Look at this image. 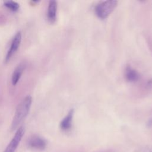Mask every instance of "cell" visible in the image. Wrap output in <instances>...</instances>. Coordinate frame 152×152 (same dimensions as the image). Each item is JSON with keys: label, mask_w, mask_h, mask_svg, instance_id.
Instances as JSON below:
<instances>
[{"label": "cell", "mask_w": 152, "mask_h": 152, "mask_svg": "<svg viewBox=\"0 0 152 152\" xmlns=\"http://www.w3.org/2000/svg\"><path fill=\"white\" fill-rule=\"evenodd\" d=\"M118 4L117 1H102L98 2L94 7L97 17L100 19L106 18L114 10Z\"/></svg>", "instance_id": "cell-2"}, {"label": "cell", "mask_w": 152, "mask_h": 152, "mask_svg": "<svg viewBox=\"0 0 152 152\" xmlns=\"http://www.w3.org/2000/svg\"><path fill=\"white\" fill-rule=\"evenodd\" d=\"M57 2L56 1H50L48 8V18L50 23H53L56 19Z\"/></svg>", "instance_id": "cell-8"}, {"label": "cell", "mask_w": 152, "mask_h": 152, "mask_svg": "<svg viewBox=\"0 0 152 152\" xmlns=\"http://www.w3.org/2000/svg\"><path fill=\"white\" fill-rule=\"evenodd\" d=\"M31 97L27 96L20 102V104H18L12 119L11 125L12 130L15 129L20 124V122L27 115L31 106Z\"/></svg>", "instance_id": "cell-1"}, {"label": "cell", "mask_w": 152, "mask_h": 152, "mask_svg": "<svg viewBox=\"0 0 152 152\" xmlns=\"http://www.w3.org/2000/svg\"><path fill=\"white\" fill-rule=\"evenodd\" d=\"M74 113V109H71L68 112L67 115L61 121L60 123V127L62 130L68 131L71 128Z\"/></svg>", "instance_id": "cell-7"}, {"label": "cell", "mask_w": 152, "mask_h": 152, "mask_svg": "<svg viewBox=\"0 0 152 152\" xmlns=\"http://www.w3.org/2000/svg\"><path fill=\"white\" fill-rule=\"evenodd\" d=\"M28 144L31 148L37 150H43L46 147V143L41 137L37 135H33L29 138Z\"/></svg>", "instance_id": "cell-6"}, {"label": "cell", "mask_w": 152, "mask_h": 152, "mask_svg": "<svg viewBox=\"0 0 152 152\" xmlns=\"http://www.w3.org/2000/svg\"><path fill=\"white\" fill-rule=\"evenodd\" d=\"M124 76L127 81L135 82L140 79V75L138 71L130 65H127L125 68Z\"/></svg>", "instance_id": "cell-5"}, {"label": "cell", "mask_w": 152, "mask_h": 152, "mask_svg": "<svg viewBox=\"0 0 152 152\" xmlns=\"http://www.w3.org/2000/svg\"><path fill=\"white\" fill-rule=\"evenodd\" d=\"M24 134V128L23 126H21L17 129L14 137L12 138L10 142L8 144L4 152H15Z\"/></svg>", "instance_id": "cell-3"}, {"label": "cell", "mask_w": 152, "mask_h": 152, "mask_svg": "<svg viewBox=\"0 0 152 152\" xmlns=\"http://www.w3.org/2000/svg\"><path fill=\"white\" fill-rule=\"evenodd\" d=\"M24 69V65L22 64H20L14 71L12 75V83L14 86H15L20 80L21 76L23 72Z\"/></svg>", "instance_id": "cell-9"}, {"label": "cell", "mask_w": 152, "mask_h": 152, "mask_svg": "<svg viewBox=\"0 0 152 152\" xmlns=\"http://www.w3.org/2000/svg\"><path fill=\"white\" fill-rule=\"evenodd\" d=\"M21 41V33L19 31L15 35L12 40L10 48L9 49V50L8 51L6 56V59H5L6 61H8L11 58L12 55L17 50V49L20 46Z\"/></svg>", "instance_id": "cell-4"}, {"label": "cell", "mask_w": 152, "mask_h": 152, "mask_svg": "<svg viewBox=\"0 0 152 152\" xmlns=\"http://www.w3.org/2000/svg\"><path fill=\"white\" fill-rule=\"evenodd\" d=\"M4 5L6 7H7L8 9L11 10L12 11H17L20 7V5L17 2L12 1H5Z\"/></svg>", "instance_id": "cell-10"}]
</instances>
